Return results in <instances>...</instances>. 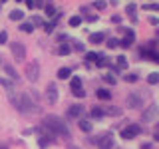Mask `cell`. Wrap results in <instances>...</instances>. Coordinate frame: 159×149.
<instances>
[{
    "label": "cell",
    "mask_w": 159,
    "mask_h": 149,
    "mask_svg": "<svg viewBox=\"0 0 159 149\" xmlns=\"http://www.w3.org/2000/svg\"><path fill=\"white\" fill-rule=\"evenodd\" d=\"M24 2H26V6H28L30 10H32V8H34V0H24Z\"/></svg>",
    "instance_id": "45"
},
{
    "label": "cell",
    "mask_w": 159,
    "mask_h": 149,
    "mask_svg": "<svg viewBox=\"0 0 159 149\" xmlns=\"http://www.w3.org/2000/svg\"><path fill=\"white\" fill-rule=\"evenodd\" d=\"M141 106V96H137V93H129L127 96V107H139Z\"/></svg>",
    "instance_id": "12"
},
{
    "label": "cell",
    "mask_w": 159,
    "mask_h": 149,
    "mask_svg": "<svg viewBox=\"0 0 159 149\" xmlns=\"http://www.w3.org/2000/svg\"><path fill=\"white\" fill-rule=\"evenodd\" d=\"M4 70H6V74H8V78L12 79V82H18V72L16 70H14V66H10V64H6V66H4Z\"/></svg>",
    "instance_id": "15"
},
{
    "label": "cell",
    "mask_w": 159,
    "mask_h": 149,
    "mask_svg": "<svg viewBox=\"0 0 159 149\" xmlns=\"http://www.w3.org/2000/svg\"><path fill=\"white\" fill-rule=\"evenodd\" d=\"M0 149H6V147H4V145H2V147H0Z\"/></svg>",
    "instance_id": "51"
},
{
    "label": "cell",
    "mask_w": 159,
    "mask_h": 149,
    "mask_svg": "<svg viewBox=\"0 0 159 149\" xmlns=\"http://www.w3.org/2000/svg\"><path fill=\"white\" fill-rule=\"evenodd\" d=\"M74 50H76V52H84V44L82 42H74Z\"/></svg>",
    "instance_id": "40"
},
{
    "label": "cell",
    "mask_w": 159,
    "mask_h": 149,
    "mask_svg": "<svg viewBox=\"0 0 159 149\" xmlns=\"http://www.w3.org/2000/svg\"><path fill=\"white\" fill-rule=\"evenodd\" d=\"M92 6L96 8V10H106V8H107V4L103 2V0H98V2H93V4H92Z\"/></svg>",
    "instance_id": "34"
},
{
    "label": "cell",
    "mask_w": 159,
    "mask_h": 149,
    "mask_svg": "<svg viewBox=\"0 0 159 149\" xmlns=\"http://www.w3.org/2000/svg\"><path fill=\"white\" fill-rule=\"evenodd\" d=\"M82 113H84V106H82V103H76V106H72V107L68 109V117L70 119L82 117Z\"/></svg>",
    "instance_id": "10"
},
{
    "label": "cell",
    "mask_w": 159,
    "mask_h": 149,
    "mask_svg": "<svg viewBox=\"0 0 159 149\" xmlns=\"http://www.w3.org/2000/svg\"><path fill=\"white\" fill-rule=\"evenodd\" d=\"M147 82L151 84V86H155V84L159 82V74H155V72H153V74H149V76H147Z\"/></svg>",
    "instance_id": "32"
},
{
    "label": "cell",
    "mask_w": 159,
    "mask_h": 149,
    "mask_svg": "<svg viewBox=\"0 0 159 149\" xmlns=\"http://www.w3.org/2000/svg\"><path fill=\"white\" fill-rule=\"evenodd\" d=\"M92 117L93 119H102L103 117V109L102 107H92Z\"/></svg>",
    "instance_id": "25"
},
{
    "label": "cell",
    "mask_w": 159,
    "mask_h": 149,
    "mask_svg": "<svg viewBox=\"0 0 159 149\" xmlns=\"http://www.w3.org/2000/svg\"><path fill=\"white\" fill-rule=\"evenodd\" d=\"M70 76H72V68H60L58 70V78L60 79H68Z\"/></svg>",
    "instance_id": "20"
},
{
    "label": "cell",
    "mask_w": 159,
    "mask_h": 149,
    "mask_svg": "<svg viewBox=\"0 0 159 149\" xmlns=\"http://www.w3.org/2000/svg\"><path fill=\"white\" fill-rule=\"evenodd\" d=\"M8 16H10V20H12V22H16V20H24V12L16 8V10H12V12H10Z\"/></svg>",
    "instance_id": "19"
},
{
    "label": "cell",
    "mask_w": 159,
    "mask_h": 149,
    "mask_svg": "<svg viewBox=\"0 0 159 149\" xmlns=\"http://www.w3.org/2000/svg\"><path fill=\"white\" fill-rule=\"evenodd\" d=\"M34 8H44V0H34Z\"/></svg>",
    "instance_id": "42"
},
{
    "label": "cell",
    "mask_w": 159,
    "mask_h": 149,
    "mask_svg": "<svg viewBox=\"0 0 159 149\" xmlns=\"http://www.w3.org/2000/svg\"><path fill=\"white\" fill-rule=\"evenodd\" d=\"M44 22H46V20H44L42 16H32V22H30V24L36 28V26H44Z\"/></svg>",
    "instance_id": "26"
},
{
    "label": "cell",
    "mask_w": 159,
    "mask_h": 149,
    "mask_svg": "<svg viewBox=\"0 0 159 149\" xmlns=\"http://www.w3.org/2000/svg\"><path fill=\"white\" fill-rule=\"evenodd\" d=\"M80 129H82L84 133H92L93 125H92V121H88V119H80Z\"/></svg>",
    "instance_id": "17"
},
{
    "label": "cell",
    "mask_w": 159,
    "mask_h": 149,
    "mask_svg": "<svg viewBox=\"0 0 159 149\" xmlns=\"http://www.w3.org/2000/svg\"><path fill=\"white\" fill-rule=\"evenodd\" d=\"M117 68L119 70H127V58L125 56H117Z\"/></svg>",
    "instance_id": "24"
},
{
    "label": "cell",
    "mask_w": 159,
    "mask_h": 149,
    "mask_svg": "<svg viewBox=\"0 0 159 149\" xmlns=\"http://www.w3.org/2000/svg\"><path fill=\"white\" fill-rule=\"evenodd\" d=\"M137 4H127V14H129V18H131V22H137Z\"/></svg>",
    "instance_id": "16"
},
{
    "label": "cell",
    "mask_w": 159,
    "mask_h": 149,
    "mask_svg": "<svg viewBox=\"0 0 159 149\" xmlns=\"http://www.w3.org/2000/svg\"><path fill=\"white\" fill-rule=\"evenodd\" d=\"M96 66H99V68H106V66H111V62H109V60H107L106 56H102V58L98 60V64H96Z\"/></svg>",
    "instance_id": "30"
},
{
    "label": "cell",
    "mask_w": 159,
    "mask_h": 149,
    "mask_svg": "<svg viewBox=\"0 0 159 149\" xmlns=\"http://www.w3.org/2000/svg\"><path fill=\"white\" fill-rule=\"evenodd\" d=\"M111 4H117V0H111Z\"/></svg>",
    "instance_id": "49"
},
{
    "label": "cell",
    "mask_w": 159,
    "mask_h": 149,
    "mask_svg": "<svg viewBox=\"0 0 159 149\" xmlns=\"http://www.w3.org/2000/svg\"><path fill=\"white\" fill-rule=\"evenodd\" d=\"M96 96H98L99 99H111V93H109L107 89H98V92H96Z\"/></svg>",
    "instance_id": "23"
},
{
    "label": "cell",
    "mask_w": 159,
    "mask_h": 149,
    "mask_svg": "<svg viewBox=\"0 0 159 149\" xmlns=\"http://www.w3.org/2000/svg\"><path fill=\"white\" fill-rule=\"evenodd\" d=\"M125 82L135 84V82H137V76H135V74H127V76H125Z\"/></svg>",
    "instance_id": "37"
},
{
    "label": "cell",
    "mask_w": 159,
    "mask_h": 149,
    "mask_svg": "<svg viewBox=\"0 0 159 149\" xmlns=\"http://www.w3.org/2000/svg\"><path fill=\"white\" fill-rule=\"evenodd\" d=\"M12 106L22 113H32V111H40V107L32 102V97L28 93H20V96H12Z\"/></svg>",
    "instance_id": "2"
},
{
    "label": "cell",
    "mask_w": 159,
    "mask_h": 149,
    "mask_svg": "<svg viewBox=\"0 0 159 149\" xmlns=\"http://www.w3.org/2000/svg\"><path fill=\"white\" fill-rule=\"evenodd\" d=\"M10 52H12V56L16 62H24L26 60V46H24L22 42H12L10 44Z\"/></svg>",
    "instance_id": "3"
},
{
    "label": "cell",
    "mask_w": 159,
    "mask_h": 149,
    "mask_svg": "<svg viewBox=\"0 0 159 149\" xmlns=\"http://www.w3.org/2000/svg\"><path fill=\"white\" fill-rule=\"evenodd\" d=\"M133 42H135V32H133V30H127V32H125V38L119 42V46L129 48V46H133Z\"/></svg>",
    "instance_id": "11"
},
{
    "label": "cell",
    "mask_w": 159,
    "mask_h": 149,
    "mask_svg": "<svg viewBox=\"0 0 159 149\" xmlns=\"http://www.w3.org/2000/svg\"><path fill=\"white\" fill-rule=\"evenodd\" d=\"M106 44H107V48H117V46H119V42H117L116 38H109Z\"/></svg>",
    "instance_id": "36"
},
{
    "label": "cell",
    "mask_w": 159,
    "mask_h": 149,
    "mask_svg": "<svg viewBox=\"0 0 159 149\" xmlns=\"http://www.w3.org/2000/svg\"><path fill=\"white\" fill-rule=\"evenodd\" d=\"M84 22V20H82V16H72V18H70V26H72V28H78L80 26V24H82Z\"/></svg>",
    "instance_id": "22"
},
{
    "label": "cell",
    "mask_w": 159,
    "mask_h": 149,
    "mask_svg": "<svg viewBox=\"0 0 159 149\" xmlns=\"http://www.w3.org/2000/svg\"><path fill=\"white\" fill-rule=\"evenodd\" d=\"M50 141H52V139H50V137H46V135H44V137H40V139H38V145H40V147H42V149H46Z\"/></svg>",
    "instance_id": "33"
},
{
    "label": "cell",
    "mask_w": 159,
    "mask_h": 149,
    "mask_svg": "<svg viewBox=\"0 0 159 149\" xmlns=\"http://www.w3.org/2000/svg\"><path fill=\"white\" fill-rule=\"evenodd\" d=\"M20 30H22V32H26V34H32L34 26H32L30 22H24V24H20Z\"/></svg>",
    "instance_id": "28"
},
{
    "label": "cell",
    "mask_w": 159,
    "mask_h": 149,
    "mask_svg": "<svg viewBox=\"0 0 159 149\" xmlns=\"http://www.w3.org/2000/svg\"><path fill=\"white\" fill-rule=\"evenodd\" d=\"M88 22H98V16L96 14H88Z\"/></svg>",
    "instance_id": "43"
},
{
    "label": "cell",
    "mask_w": 159,
    "mask_h": 149,
    "mask_svg": "<svg viewBox=\"0 0 159 149\" xmlns=\"http://www.w3.org/2000/svg\"><path fill=\"white\" fill-rule=\"evenodd\" d=\"M68 149H80V147H76V145H70V147H68Z\"/></svg>",
    "instance_id": "48"
},
{
    "label": "cell",
    "mask_w": 159,
    "mask_h": 149,
    "mask_svg": "<svg viewBox=\"0 0 159 149\" xmlns=\"http://www.w3.org/2000/svg\"><path fill=\"white\" fill-rule=\"evenodd\" d=\"M26 78L30 79V82H36V79L40 78V64L38 62H30L26 66Z\"/></svg>",
    "instance_id": "7"
},
{
    "label": "cell",
    "mask_w": 159,
    "mask_h": 149,
    "mask_svg": "<svg viewBox=\"0 0 159 149\" xmlns=\"http://www.w3.org/2000/svg\"><path fill=\"white\" fill-rule=\"evenodd\" d=\"M96 141H98L99 149H111L113 147V135H111V133H103V135L98 137Z\"/></svg>",
    "instance_id": "8"
},
{
    "label": "cell",
    "mask_w": 159,
    "mask_h": 149,
    "mask_svg": "<svg viewBox=\"0 0 159 149\" xmlns=\"http://www.w3.org/2000/svg\"><path fill=\"white\" fill-rule=\"evenodd\" d=\"M46 99H48V103H56L58 102V86L56 84H48V88H46Z\"/></svg>",
    "instance_id": "9"
},
{
    "label": "cell",
    "mask_w": 159,
    "mask_h": 149,
    "mask_svg": "<svg viewBox=\"0 0 159 149\" xmlns=\"http://www.w3.org/2000/svg\"><path fill=\"white\" fill-rule=\"evenodd\" d=\"M70 50H72V48H70L68 44H60V48H58V56H68Z\"/></svg>",
    "instance_id": "21"
},
{
    "label": "cell",
    "mask_w": 159,
    "mask_h": 149,
    "mask_svg": "<svg viewBox=\"0 0 159 149\" xmlns=\"http://www.w3.org/2000/svg\"><path fill=\"white\" fill-rule=\"evenodd\" d=\"M143 8H147V10H153V12H155V10H159V6H157L155 2H151V4H145Z\"/></svg>",
    "instance_id": "41"
},
{
    "label": "cell",
    "mask_w": 159,
    "mask_h": 149,
    "mask_svg": "<svg viewBox=\"0 0 159 149\" xmlns=\"http://www.w3.org/2000/svg\"><path fill=\"white\" fill-rule=\"evenodd\" d=\"M2 2H6V0H0V4H2Z\"/></svg>",
    "instance_id": "50"
},
{
    "label": "cell",
    "mask_w": 159,
    "mask_h": 149,
    "mask_svg": "<svg viewBox=\"0 0 159 149\" xmlns=\"http://www.w3.org/2000/svg\"><path fill=\"white\" fill-rule=\"evenodd\" d=\"M44 10H46V14H48L50 18L56 14V8H54V4H44Z\"/></svg>",
    "instance_id": "31"
},
{
    "label": "cell",
    "mask_w": 159,
    "mask_h": 149,
    "mask_svg": "<svg viewBox=\"0 0 159 149\" xmlns=\"http://www.w3.org/2000/svg\"><path fill=\"white\" fill-rule=\"evenodd\" d=\"M16 2H22V0H16Z\"/></svg>",
    "instance_id": "52"
},
{
    "label": "cell",
    "mask_w": 159,
    "mask_h": 149,
    "mask_svg": "<svg viewBox=\"0 0 159 149\" xmlns=\"http://www.w3.org/2000/svg\"><path fill=\"white\" fill-rule=\"evenodd\" d=\"M68 40H70V36H68V34H60V36H58V42H60V44H66Z\"/></svg>",
    "instance_id": "39"
},
{
    "label": "cell",
    "mask_w": 159,
    "mask_h": 149,
    "mask_svg": "<svg viewBox=\"0 0 159 149\" xmlns=\"http://www.w3.org/2000/svg\"><path fill=\"white\" fill-rule=\"evenodd\" d=\"M86 58H88V62H96V64H98V60L102 58V54H96V52H88V56H86Z\"/></svg>",
    "instance_id": "29"
},
{
    "label": "cell",
    "mask_w": 159,
    "mask_h": 149,
    "mask_svg": "<svg viewBox=\"0 0 159 149\" xmlns=\"http://www.w3.org/2000/svg\"><path fill=\"white\" fill-rule=\"evenodd\" d=\"M139 149H153V145H151V143H143V145L139 147Z\"/></svg>",
    "instance_id": "46"
},
{
    "label": "cell",
    "mask_w": 159,
    "mask_h": 149,
    "mask_svg": "<svg viewBox=\"0 0 159 149\" xmlns=\"http://www.w3.org/2000/svg\"><path fill=\"white\" fill-rule=\"evenodd\" d=\"M157 119V103L153 102L147 109H143V115H141V121L143 123H153Z\"/></svg>",
    "instance_id": "5"
},
{
    "label": "cell",
    "mask_w": 159,
    "mask_h": 149,
    "mask_svg": "<svg viewBox=\"0 0 159 149\" xmlns=\"http://www.w3.org/2000/svg\"><path fill=\"white\" fill-rule=\"evenodd\" d=\"M44 30H46V32H52L54 28H56V22H54V20H46V22H44V26H42Z\"/></svg>",
    "instance_id": "27"
},
{
    "label": "cell",
    "mask_w": 159,
    "mask_h": 149,
    "mask_svg": "<svg viewBox=\"0 0 159 149\" xmlns=\"http://www.w3.org/2000/svg\"><path fill=\"white\" fill-rule=\"evenodd\" d=\"M103 38H106V34L103 32H96V34H89V44H102L103 42Z\"/></svg>",
    "instance_id": "14"
},
{
    "label": "cell",
    "mask_w": 159,
    "mask_h": 149,
    "mask_svg": "<svg viewBox=\"0 0 159 149\" xmlns=\"http://www.w3.org/2000/svg\"><path fill=\"white\" fill-rule=\"evenodd\" d=\"M6 42H8V32H6V30H2V32H0V46L6 44Z\"/></svg>",
    "instance_id": "35"
},
{
    "label": "cell",
    "mask_w": 159,
    "mask_h": 149,
    "mask_svg": "<svg viewBox=\"0 0 159 149\" xmlns=\"http://www.w3.org/2000/svg\"><path fill=\"white\" fill-rule=\"evenodd\" d=\"M42 129H44V133H46V137H50V139H54L56 135L64 137V139H70V129H68L66 123H64V119L58 117V115H48L42 123Z\"/></svg>",
    "instance_id": "1"
},
{
    "label": "cell",
    "mask_w": 159,
    "mask_h": 149,
    "mask_svg": "<svg viewBox=\"0 0 159 149\" xmlns=\"http://www.w3.org/2000/svg\"><path fill=\"white\" fill-rule=\"evenodd\" d=\"M139 133H143V127L139 125V123H131V125L121 129V137L123 139H133V137H137Z\"/></svg>",
    "instance_id": "4"
},
{
    "label": "cell",
    "mask_w": 159,
    "mask_h": 149,
    "mask_svg": "<svg viewBox=\"0 0 159 149\" xmlns=\"http://www.w3.org/2000/svg\"><path fill=\"white\" fill-rule=\"evenodd\" d=\"M70 88H72V93H74L76 97H86V89H84L82 79H80L78 76L72 78V82H70Z\"/></svg>",
    "instance_id": "6"
},
{
    "label": "cell",
    "mask_w": 159,
    "mask_h": 149,
    "mask_svg": "<svg viewBox=\"0 0 159 149\" xmlns=\"http://www.w3.org/2000/svg\"><path fill=\"white\" fill-rule=\"evenodd\" d=\"M111 22L113 24H119V22H121V16H117V14H116V16H111Z\"/></svg>",
    "instance_id": "44"
},
{
    "label": "cell",
    "mask_w": 159,
    "mask_h": 149,
    "mask_svg": "<svg viewBox=\"0 0 159 149\" xmlns=\"http://www.w3.org/2000/svg\"><path fill=\"white\" fill-rule=\"evenodd\" d=\"M0 86L6 89L10 96L14 93V82H12V79H8V78H0Z\"/></svg>",
    "instance_id": "13"
},
{
    "label": "cell",
    "mask_w": 159,
    "mask_h": 149,
    "mask_svg": "<svg viewBox=\"0 0 159 149\" xmlns=\"http://www.w3.org/2000/svg\"><path fill=\"white\" fill-rule=\"evenodd\" d=\"M80 10H82V12L86 14V16H88V14H89V6H82V8H80Z\"/></svg>",
    "instance_id": "47"
},
{
    "label": "cell",
    "mask_w": 159,
    "mask_h": 149,
    "mask_svg": "<svg viewBox=\"0 0 159 149\" xmlns=\"http://www.w3.org/2000/svg\"><path fill=\"white\" fill-rule=\"evenodd\" d=\"M103 79H106L107 84H111V86L116 84V76H111V74H106V76H103Z\"/></svg>",
    "instance_id": "38"
},
{
    "label": "cell",
    "mask_w": 159,
    "mask_h": 149,
    "mask_svg": "<svg viewBox=\"0 0 159 149\" xmlns=\"http://www.w3.org/2000/svg\"><path fill=\"white\" fill-rule=\"evenodd\" d=\"M119 113H121V109L116 107V106H107L103 109V115H119Z\"/></svg>",
    "instance_id": "18"
}]
</instances>
